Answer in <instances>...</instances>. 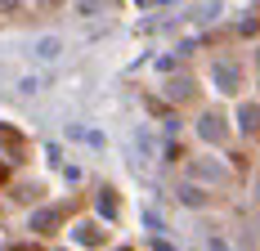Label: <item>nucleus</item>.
Listing matches in <instances>:
<instances>
[{"label":"nucleus","instance_id":"obj_1","mask_svg":"<svg viewBox=\"0 0 260 251\" xmlns=\"http://www.w3.org/2000/svg\"><path fill=\"white\" fill-rule=\"evenodd\" d=\"M77 238L85 242V247H99V242H104V229H99V225H81Z\"/></svg>","mask_w":260,"mask_h":251},{"label":"nucleus","instance_id":"obj_2","mask_svg":"<svg viewBox=\"0 0 260 251\" xmlns=\"http://www.w3.org/2000/svg\"><path fill=\"white\" fill-rule=\"evenodd\" d=\"M0 144H9V148H23V135H14V130H0Z\"/></svg>","mask_w":260,"mask_h":251},{"label":"nucleus","instance_id":"obj_3","mask_svg":"<svg viewBox=\"0 0 260 251\" xmlns=\"http://www.w3.org/2000/svg\"><path fill=\"white\" fill-rule=\"evenodd\" d=\"M5 179H9V166H0V184H5Z\"/></svg>","mask_w":260,"mask_h":251},{"label":"nucleus","instance_id":"obj_4","mask_svg":"<svg viewBox=\"0 0 260 251\" xmlns=\"http://www.w3.org/2000/svg\"><path fill=\"white\" fill-rule=\"evenodd\" d=\"M14 251H36V247H14Z\"/></svg>","mask_w":260,"mask_h":251},{"label":"nucleus","instance_id":"obj_5","mask_svg":"<svg viewBox=\"0 0 260 251\" xmlns=\"http://www.w3.org/2000/svg\"><path fill=\"white\" fill-rule=\"evenodd\" d=\"M256 63H260V58H256Z\"/></svg>","mask_w":260,"mask_h":251}]
</instances>
